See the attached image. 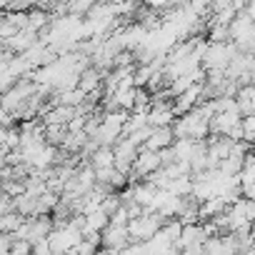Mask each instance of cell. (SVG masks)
<instances>
[{"instance_id": "21", "label": "cell", "mask_w": 255, "mask_h": 255, "mask_svg": "<svg viewBox=\"0 0 255 255\" xmlns=\"http://www.w3.org/2000/svg\"><path fill=\"white\" fill-rule=\"evenodd\" d=\"M10 5V0H0V10H3V8H8Z\"/></svg>"}, {"instance_id": "16", "label": "cell", "mask_w": 255, "mask_h": 255, "mask_svg": "<svg viewBox=\"0 0 255 255\" xmlns=\"http://www.w3.org/2000/svg\"><path fill=\"white\" fill-rule=\"evenodd\" d=\"M33 255H53V245H50V240L45 238V240L33 243Z\"/></svg>"}, {"instance_id": "8", "label": "cell", "mask_w": 255, "mask_h": 255, "mask_svg": "<svg viewBox=\"0 0 255 255\" xmlns=\"http://www.w3.org/2000/svg\"><path fill=\"white\" fill-rule=\"evenodd\" d=\"M50 20H53V13L50 10H43V8H33V10H28V30H33V33H40L43 28H48L50 25Z\"/></svg>"}, {"instance_id": "10", "label": "cell", "mask_w": 255, "mask_h": 255, "mask_svg": "<svg viewBox=\"0 0 255 255\" xmlns=\"http://www.w3.org/2000/svg\"><path fill=\"white\" fill-rule=\"evenodd\" d=\"M43 138L48 145H55L60 148L68 138V125H45V130H43Z\"/></svg>"}, {"instance_id": "15", "label": "cell", "mask_w": 255, "mask_h": 255, "mask_svg": "<svg viewBox=\"0 0 255 255\" xmlns=\"http://www.w3.org/2000/svg\"><path fill=\"white\" fill-rule=\"evenodd\" d=\"M8 255H33V243L30 240H23V238H13Z\"/></svg>"}, {"instance_id": "13", "label": "cell", "mask_w": 255, "mask_h": 255, "mask_svg": "<svg viewBox=\"0 0 255 255\" xmlns=\"http://www.w3.org/2000/svg\"><path fill=\"white\" fill-rule=\"evenodd\" d=\"M238 180H240V185L255 183V153H248V158H245V163L238 173Z\"/></svg>"}, {"instance_id": "14", "label": "cell", "mask_w": 255, "mask_h": 255, "mask_svg": "<svg viewBox=\"0 0 255 255\" xmlns=\"http://www.w3.org/2000/svg\"><path fill=\"white\" fill-rule=\"evenodd\" d=\"M240 128H243V140H245V143H250V145L255 148V113L243 115Z\"/></svg>"}, {"instance_id": "1", "label": "cell", "mask_w": 255, "mask_h": 255, "mask_svg": "<svg viewBox=\"0 0 255 255\" xmlns=\"http://www.w3.org/2000/svg\"><path fill=\"white\" fill-rule=\"evenodd\" d=\"M163 223H165V220H163L155 210H145V213H140L138 218L128 220V235H130V240L145 243V240H150L153 235L160 233Z\"/></svg>"}, {"instance_id": "11", "label": "cell", "mask_w": 255, "mask_h": 255, "mask_svg": "<svg viewBox=\"0 0 255 255\" xmlns=\"http://www.w3.org/2000/svg\"><path fill=\"white\" fill-rule=\"evenodd\" d=\"M95 170L98 168H113V163H115V155H113V148H98L93 155H90V160H88Z\"/></svg>"}, {"instance_id": "20", "label": "cell", "mask_w": 255, "mask_h": 255, "mask_svg": "<svg viewBox=\"0 0 255 255\" xmlns=\"http://www.w3.org/2000/svg\"><path fill=\"white\" fill-rule=\"evenodd\" d=\"M8 165V160H5V148H0V170H3Z\"/></svg>"}, {"instance_id": "3", "label": "cell", "mask_w": 255, "mask_h": 255, "mask_svg": "<svg viewBox=\"0 0 255 255\" xmlns=\"http://www.w3.org/2000/svg\"><path fill=\"white\" fill-rule=\"evenodd\" d=\"M198 103H203V83H200V85L195 83V85H190L188 90H183L180 95L173 98V113H175V118L190 113Z\"/></svg>"}, {"instance_id": "18", "label": "cell", "mask_w": 255, "mask_h": 255, "mask_svg": "<svg viewBox=\"0 0 255 255\" xmlns=\"http://www.w3.org/2000/svg\"><path fill=\"white\" fill-rule=\"evenodd\" d=\"M240 193H243V198L255 200V183H250V185H240Z\"/></svg>"}, {"instance_id": "4", "label": "cell", "mask_w": 255, "mask_h": 255, "mask_svg": "<svg viewBox=\"0 0 255 255\" xmlns=\"http://www.w3.org/2000/svg\"><path fill=\"white\" fill-rule=\"evenodd\" d=\"M240 120H243V115H240L238 108H233V110H220V113H215V115L210 118V133H213V135H228L233 128L240 125Z\"/></svg>"}, {"instance_id": "19", "label": "cell", "mask_w": 255, "mask_h": 255, "mask_svg": "<svg viewBox=\"0 0 255 255\" xmlns=\"http://www.w3.org/2000/svg\"><path fill=\"white\" fill-rule=\"evenodd\" d=\"M150 8H165V5H173L175 0H145Z\"/></svg>"}, {"instance_id": "9", "label": "cell", "mask_w": 255, "mask_h": 255, "mask_svg": "<svg viewBox=\"0 0 255 255\" xmlns=\"http://www.w3.org/2000/svg\"><path fill=\"white\" fill-rule=\"evenodd\" d=\"M108 223H110V218L100 208H95V210L85 213V228L83 230H88V233H103L108 228Z\"/></svg>"}, {"instance_id": "7", "label": "cell", "mask_w": 255, "mask_h": 255, "mask_svg": "<svg viewBox=\"0 0 255 255\" xmlns=\"http://www.w3.org/2000/svg\"><path fill=\"white\" fill-rule=\"evenodd\" d=\"M205 240H208V235H205L203 225L200 223H188V225H183V233H180L178 245L180 248H190V245H203Z\"/></svg>"}, {"instance_id": "12", "label": "cell", "mask_w": 255, "mask_h": 255, "mask_svg": "<svg viewBox=\"0 0 255 255\" xmlns=\"http://www.w3.org/2000/svg\"><path fill=\"white\" fill-rule=\"evenodd\" d=\"M168 193L178 195V198H185L193 193V178L190 175H180V178H173L170 185H168Z\"/></svg>"}, {"instance_id": "17", "label": "cell", "mask_w": 255, "mask_h": 255, "mask_svg": "<svg viewBox=\"0 0 255 255\" xmlns=\"http://www.w3.org/2000/svg\"><path fill=\"white\" fill-rule=\"evenodd\" d=\"M13 210V198L5 195V193H0V215H5Z\"/></svg>"}, {"instance_id": "2", "label": "cell", "mask_w": 255, "mask_h": 255, "mask_svg": "<svg viewBox=\"0 0 255 255\" xmlns=\"http://www.w3.org/2000/svg\"><path fill=\"white\" fill-rule=\"evenodd\" d=\"M138 153H140V148H138V145H133L128 138H120V140L113 145V155H115V163H113V165H115L120 173L130 175V173H133V165H135Z\"/></svg>"}, {"instance_id": "5", "label": "cell", "mask_w": 255, "mask_h": 255, "mask_svg": "<svg viewBox=\"0 0 255 255\" xmlns=\"http://www.w3.org/2000/svg\"><path fill=\"white\" fill-rule=\"evenodd\" d=\"M175 143V133H173V125H168V128H153V133H150V138L145 140V145L140 148V150H165V148H170Z\"/></svg>"}, {"instance_id": "6", "label": "cell", "mask_w": 255, "mask_h": 255, "mask_svg": "<svg viewBox=\"0 0 255 255\" xmlns=\"http://www.w3.org/2000/svg\"><path fill=\"white\" fill-rule=\"evenodd\" d=\"M38 43V33H33V30H28V28H23V30H18L10 40H5V45H8V50L10 53H15V55H23V53H28L33 45Z\"/></svg>"}]
</instances>
